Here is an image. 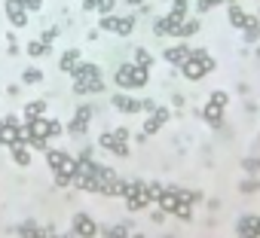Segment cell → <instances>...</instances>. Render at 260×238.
Instances as JSON below:
<instances>
[{
  "label": "cell",
  "mask_w": 260,
  "mask_h": 238,
  "mask_svg": "<svg viewBox=\"0 0 260 238\" xmlns=\"http://www.w3.org/2000/svg\"><path fill=\"white\" fill-rule=\"evenodd\" d=\"M159 208L165 211V214H171L178 208V187H171V190H162V195H159Z\"/></svg>",
  "instance_id": "cell-17"
},
{
  "label": "cell",
  "mask_w": 260,
  "mask_h": 238,
  "mask_svg": "<svg viewBox=\"0 0 260 238\" xmlns=\"http://www.w3.org/2000/svg\"><path fill=\"white\" fill-rule=\"evenodd\" d=\"M74 235L77 238H95L98 235V223L89 214H77L74 217Z\"/></svg>",
  "instance_id": "cell-8"
},
{
  "label": "cell",
  "mask_w": 260,
  "mask_h": 238,
  "mask_svg": "<svg viewBox=\"0 0 260 238\" xmlns=\"http://www.w3.org/2000/svg\"><path fill=\"white\" fill-rule=\"evenodd\" d=\"M248 22H251V15H248L245 9H242L239 3H233V6H230V25H233V28H242V31H245V25H248Z\"/></svg>",
  "instance_id": "cell-16"
},
{
  "label": "cell",
  "mask_w": 260,
  "mask_h": 238,
  "mask_svg": "<svg viewBox=\"0 0 260 238\" xmlns=\"http://www.w3.org/2000/svg\"><path fill=\"white\" fill-rule=\"evenodd\" d=\"M116 86L119 89H141V86H147V80H150V70L147 67H138V64H123L116 70Z\"/></svg>",
  "instance_id": "cell-2"
},
{
  "label": "cell",
  "mask_w": 260,
  "mask_h": 238,
  "mask_svg": "<svg viewBox=\"0 0 260 238\" xmlns=\"http://www.w3.org/2000/svg\"><path fill=\"white\" fill-rule=\"evenodd\" d=\"M113 107L119 110V113H141V110H144V101L129 98V95H116V98H113Z\"/></svg>",
  "instance_id": "cell-13"
},
{
  "label": "cell",
  "mask_w": 260,
  "mask_h": 238,
  "mask_svg": "<svg viewBox=\"0 0 260 238\" xmlns=\"http://www.w3.org/2000/svg\"><path fill=\"white\" fill-rule=\"evenodd\" d=\"M214 3H227V6H233L236 0H211V6H214Z\"/></svg>",
  "instance_id": "cell-44"
},
{
  "label": "cell",
  "mask_w": 260,
  "mask_h": 238,
  "mask_svg": "<svg viewBox=\"0 0 260 238\" xmlns=\"http://www.w3.org/2000/svg\"><path fill=\"white\" fill-rule=\"evenodd\" d=\"M95 6H98V0H83V9H86V12H92Z\"/></svg>",
  "instance_id": "cell-42"
},
{
  "label": "cell",
  "mask_w": 260,
  "mask_h": 238,
  "mask_svg": "<svg viewBox=\"0 0 260 238\" xmlns=\"http://www.w3.org/2000/svg\"><path fill=\"white\" fill-rule=\"evenodd\" d=\"M104 238H129V220H123V223H116V226H107V229H101Z\"/></svg>",
  "instance_id": "cell-21"
},
{
  "label": "cell",
  "mask_w": 260,
  "mask_h": 238,
  "mask_svg": "<svg viewBox=\"0 0 260 238\" xmlns=\"http://www.w3.org/2000/svg\"><path fill=\"white\" fill-rule=\"evenodd\" d=\"M150 220H153V223H165V211H162V208H159V211H153Z\"/></svg>",
  "instance_id": "cell-40"
},
{
  "label": "cell",
  "mask_w": 260,
  "mask_h": 238,
  "mask_svg": "<svg viewBox=\"0 0 260 238\" xmlns=\"http://www.w3.org/2000/svg\"><path fill=\"white\" fill-rule=\"evenodd\" d=\"M46 165H49V171H55V174H71L74 177V171H77V159L61 153V150H46Z\"/></svg>",
  "instance_id": "cell-3"
},
{
  "label": "cell",
  "mask_w": 260,
  "mask_h": 238,
  "mask_svg": "<svg viewBox=\"0 0 260 238\" xmlns=\"http://www.w3.org/2000/svg\"><path fill=\"white\" fill-rule=\"evenodd\" d=\"M171 15L187 18V0H175V3H171Z\"/></svg>",
  "instance_id": "cell-32"
},
{
  "label": "cell",
  "mask_w": 260,
  "mask_h": 238,
  "mask_svg": "<svg viewBox=\"0 0 260 238\" xmlns=\"http://www.w3.org/2000/svg\"><path fill=\"white\" fill-rule=\"evenodd\" d=\"M89 119H92V107H89V104H83V107H77V113H74L71 125H67V132H71L74 138L86 135V128H89Z\"/></svg>",
  "instance_id": "cell-6"
},
{
  "label": "cell",
  "mask_w": 260,
  "mask_h": 238,
  "mask_svg": "<svg viewBox=\"0 0 260 238\" xmlns=\"http://www.w3.org/2000/svg\"><path fill=\"white\" fill-rule=\"evenodd\" d=\"M242 238H260V232H248V235H242Z\"/></svg>",
  "instance_id": "cell-45"
},
{
  "label": "cell",
  "mask_w": 260,
  "mask_h": 238,
  "mask_svg": "<svg viewBox=\"0 0 260 238\" xmlns=\"http://www.w3.org/2000/svg\"><path fill=\"white\" fill-rule=\"evenodd\" d=\"M129 238H147V235H141V232H138V235H129Z\"/></svg>",
  "instance_id": "cell-47"
},
{
  "label": "cell",
  "mask_w": 260,
  "mask_h": 238,
  "mask_svg": "<svg viewBox=\"0 0 260 238\" xmlns=\"http://www.w3.org/2000/svg\"><path fill=\"white\" fill-rule=\"evenodd\" d=\"M202 198V192H193V190H178V201H187V205H196Z\"/></svg>",
  "instance_id": "cell-30"
},
{
  "label": "cell",
  "mask_w": 260,
  "mask_h": 238,
  "mask_svg": "<svg viewBox=\"0 0 260 238\" xmlns=\"http://www.w3.org/2000/svg\"><path fill=\"white\" fill-rule=\"evenodd\" d=\"M46 113V101L40 98V101H31V104H25V119H40Z\"/></svg>",
  "instance_id": "cell-24"
},
{
  "label": "cell",
  "mask_w": 260,
  "mask_h": 238,
  "mask_svg": "<svg viewBox=\"0 0 260 238\" xmlns=\"http://www.w3.org/2000/svg\"><path fill=\"white\" fill-rule=\"evenodd\" d=\"M77 64H80V49H67V52L61 55V70H64V73H71Z\"/></svg>",
  "instance_id": "cell-22"
},
{
  "label": "cell",
  "mask_w": 260,
  "mask_h": 238,
  "mask_svg": "<svg viewBox=\"0 0 260 238\" xmlns=\"http://www.w3.org/2000/svg\"><path fill=\"white\" fill-rule=\"evenodd\" d=\"M126 3H132V6H141V0H126Z\"/></svg>",
  "instance_id": "cell-46"
},
{
  "label": "cell",
  "mask_w": 260,
  "mask_h": 238,
  "mask_svg": "<svg viewBox=\"0 0 260 238\" xmlns=\"http://www.w3.org/2000/svg\"><path fill=\"white\" fill-rule=\"evenodd\" d=\"M55 135H61V125L55 119H49V138H55Z\"/></svg>",
  "instance_id": "cell-38"
},
{
  "label": "cell",
  "mask_w": 260,
  "mask_h": 238,
  "mask_svg": "<svg viewBox=\"0 0 260 238\" xmlns=\"http://www.w3.org/2000/svg\"><path fill=\"white\" fill-rule=\"evenodd\" d=\"M67 238H77V235H67Z\"/></svg>",
  "instance_id": "cell-48"
},
{
  "label": "cell",
  "mask_w": 260,
  "mask_h": 238,
  "mask_svg": "<svg viewBox=\"0 0 260 238\" xmlns=\"http://www.w3.org/2000/svg\"><path fill=\"white\" fill-rule=\"evenodd\" d=\"M248 232H260V217L248 214V217L239 220V235H248Z\"/></svg>",
  "instance_id": "cell-20"
},
{
  "label": "cell",
  "mask_w": 260,
  "mask_h": 238,
  "mask_svg": "<svg viewBox=\"0 0 260 238\" xmlns=\"http://www.w3.org/2000/svg\"><path fill=\"white\" fill-rule=\"evenodd\" d=\"M3 9H6V18H9L12 28H25L28 25V9H25L22 0H6Z\"/></svg>",
  "instance_id": "cell-7"
},
{
  "label": "cell",
  "mask_w": 260,
  "mask_h": 238,
  "mask_svg": "<svg viewBox=\"0 0 260 238\" xmlns=\"http://www.w3.org/2000/svg\"><path fill=\"white\" fill-rule=\"evenodd\" d=\"M205 9H211V0H199V12H205Z\"/></svg>",
  "instance_id": "cell-43"
},
{
  "label": "cell",
  "mask_w": 260,
  "mask_h": 238,
  "mask_svg": "<svg viewBox=\"0 0 260 238\" xmlns=\"http://www.w3.org/2000/svg\"><path fill=\"white\" fill-rule=\"evenodd\" d=\"M135 64H138V67H147V70H150V64H153L150 52H147V49H135Z\"/></svg>",
  "instance_id": "cell-29"
},
{
  "label": "cell",
  "mask_w": 260,
  "mask_h": 238,
  "mask_svg": "<svg viewBox=\"0 0 260 238\" xmlns=\"http://www.w3.org/2000/svg\"><path fill=\"white\" fill-rule=\"evenodd\" d=\"M55 183H58V187H71L74 177H71V174H55Z\"/></svg>",
  "instance_id": "cell-36"
},
{
  "label": "cell",
  "mask_w": 260,
  "mask_h": 238,
  "mask_svg": "<svg viewBox=\"0 0 260 238\" xmlns=\"http://www.w3.org/2000/svg\"><path fill=\"white\" fill-rule=\"evenodd\" d=\"M12 162L19 165V168H28V165H31V153L25 150V143H15L12 146Z\"/></svg>",
  "instance_id": "cell-23"
},
{
  "label": "cell",
  "mask_w": 260,
  "mask_h": 238,
  "mask_svg": "<svg viewBox=\"0 0 260 238\" xmlns=\"http://www.w3.org/2000/svg\"><path fill=\"white\" fill-rule=\"evenodd\" d=\"M168 116H171V113H168L165 107H156V110H153V116L144 122V135H156V132H159V128L168 122Z\"/></svg>",
  "instance_id": "cell-11"
},
{
  "label": "cell",
  "mask_w": 260,
  "mask_h": 238,
  "mask_svg": "<svg viewBox=\"0 0 260 238\" xmlns=\"http://www.w3.org/2000/svg\"><path fill=\"white\" fill-rule=\"evenodd\" d=\"M190 55H193V49H190L187 43H178V46H171V49H165L162 52V58L168 61V64H184Z\"/></svg>",
  "instance_id": "cell-12"
},
{
  "label": "cell",
  "mask_w": 260,
  "mask_h": 238,
  "mask_svg": "<svg viewBox=\"0 0 260 238\" xmlns=\"http://www.w3.org/2000/svg\"><path fill=\"white\" fill-rule=\"evenodd\" d=\"M113 6H116V0H98V6H95V9H98L101 15H110Z\"/></svg>",
  "instance_id": "cell-33"
},
{
  "label": "cell",
  "mask_w": 260,
  "mask_h": 238,
  "mask_svg": "<svg viewBox=\"0 0 260 238\" xmlns=\"http://www.w3.org/2000/svg\"><path fill=\"white\" fill-rule=\"evenodd\" d=\"M22 143V135H19V122H15V116H6L3 122H0V146H12Z\"/></svg>",
  "instance_id": "cell-5"
},
{
  "label": "cell",
  "mask_w": 260,
  "mask_h": 238,
  "mask_svg": "<svg viewBox=\"0 0 260 238\" xmlns=\"http://www.w3.org/2000/svg\"><path fill=\"white\" fill-rule=\"evenodd\" d=\"M104 89V80L95 77V80H86V83H74V92L77 95H89V92H101Z\"/></svg>",
  "instance_id": "cell-18"
},
{
  "label": "cell",
  "mask_w": 260,
  "mask_h": 238,
  "mask_svg": "<svg viewBox=\"0 0 260 238\" xmlns=\"http://www.w3.org/2000/svg\"><path fill=\"white\" fill-rule=\"evenodd\" d=\"M71 77H74V83H86V80H95V77H101L98 73V64H77L74 70H71Z\"/></svg>",
  "instance_id": "cell-14"
},
{
  "label": "cell",
  "mask_w": 260,
  "mask_h": 238,
  "mask_svg": "<svg viewBox=\"0 0 260 238\" xmlns=\"http://www.w3.org/2000/svg\"><path fill=\"white\" fill-rule=\"evenodd\" d=\"M37 229H40V226L34 223V220H25V226H22L19 232H22V238H37Z\"/></svg>",
  "instance_id": "cell-31"
},
{
  "label": "cell",
  "mask_w": 260,
  "mask_h": 238,
  "mask_svg": "<svg viewBox=\"0 0 260 238\" xmlns=\"http://www.w3.org/2000/svg\"><path fill=\"white\" fill-rule=\"evenodd\" d=\"M28 55H31V58H40V55H46L49 52V46L43 43V40H34V43H28V49H25Z\"/></svg>",
  "instance_id": "cell-26"
},
{
  "label": "cell",
  "mask_w": 260,
  "mask_h": 238,
  "mask_svg": "<svg viewBox=\"0 0 260 238\" xmlns=\"http://www.w3.org/2000/svg\"><path fill=\"white\" fill-rule=\"evenodd\" d=\"M55 34H58V31H43V37H40V40H43V43H46V46H49V43H52V40H55Z\"/></svg>",
  "instance_id": "cell-39"
},
{
  "label": "cell",
  "mask_w": 260,
  "mask_h": 238,
  "mask_svg": "<svg viewBox=\"0 0 260 238\" xmlns=\"http://www.w3.org/2000/svg\"><path fill=\"white\" fill-rule=\"evenodd\" d=\"M193 34H199V18H184V22L178 25V31H175V37H193Z\"/></svg>",
  "instance_id": "cell-19"
},
{
  "label": "cell",
  "mask_w": 260,
  "mask_h": 238,
  "mask_svg": "<svg viewBox=\"0 0 260 238\" xmlns=\"http://www.w3.org/2000/svg\"><path fill=\"white\" fill-rule=\"evenodd\" d=\"M25 132H28V141H46L49 138V119L46 116L25 119Z\"/></svg>",
  "instance_id": "cell-9"
},
{
  "label": "cell",
  "mask_w": 260,
  "mask_h": 238,
  "mask_svg": "<svg viewBox=\"0 0 260 238\" xmlns=\"http://www.w3.org/2000/svg\"><path fill=\"white\" fill-rule=\"evenodd\" d=\"M22 80H25L28 86H37V83L43 80V70H40V67H28V70L22 73Z\"/></svg>",
  "instance_id": "cell-27"
},
{
  "label": "cell",
  "mask_w": 260,
  "mask_h": 238,
  "mask_svg": "<svg viewBox=\"0 0 260 238\" xmlns=\"http://www.w3.org/2000/svg\"><path fill=\"white\" fill-rule=\"evenodd\" d=\"M162 190H165V187H159V183H144V195H147V201H159Z\"/></svg>",
  "instance_id": "cell-28"
},
{
  "label": "cell",
  "mask_w": 260,
  "mask_h": 238,
  "mask_svg": "<svg viewBox=\"0 0 260 238\" xmlns=\"http://www.w3.org/2000/svg\"><path fill=\"white\" fill-rule=\"evenodd\" d=\"M257 55H260V49H257Z\"/></svg>",
  "instance_id": "cell-49"
},
{
  "label": "cell",
  "mask_w": 260,
  "mask_h": 238,
  "mask_svg": "<svg viewBox=\"0 0 260 238\" xmlns=\"http://www.w3.org/2000/svg\"><path fill=\"white\" fill-rule=\"evenodd\" d=\"M22 3H25V9H28V12H37V9L43 6V0H22Z\"/></svg>",
  "instance_id": "cell-35"
},
{
  "label": "cell",
  "mask_w": 260,
  "mask_h": 238,
  "mask_svg": "<svg viewBox=\"0 0 260 238\" xmlns=\"http://www.w3.org/2000/svg\"><path fill=\"white\" fill-rule=\"evenodd\" d=\"M98 143H101L107 153H113V156H129V146H126V141H119L113 132H104V135L98 138Z\"/></svg>",
  "instance_id": "cell-10"
},
{
  "label": "cell",
  "mask_w": 260,
  "mask_h": 238,
  "mask_svg": "<svg viewBox=\"0 0 260 238\" xmlns=\"http://www.w3.org/2000/svg\"><path fill=\"white\" fill-rule=\"evenodd\" d=\"M113 135H116L119 141H126V143H129V128H126V125H119V128H113Z\"/></svg>",
  "instance_id": "cell-37"
},
{
  "label": "cell",
  "mask_w": 260,
  "mask_h": 238,
  "mask_svg": "<svg viewBox=\"0 0 260 238\" xmlns=\"http://www.w3.org/2000/svg\"><path fill=\"white\" fill-rule=\"evenodd\" d=\"M101 31H113L119 37H129L135 31V18H116V15H101Z\"/></svg>",
  "instance_id": "cell-4"
},
{
  "label": "cell",
  "mask_w": 260,
  "mask_h": 238,
  "mask_svg": "<svg viewBox=\"0 0 260 238\" xmlns=\"http://www.w3.org/2000/svg\"><path fill=\"white\" fill-rule=\"evenodd\" d=\"M245 168H248V171H260V159H248Z\"/></svg>",
  "instance_id": "cell-41"
},
{
  "label": "cell",
  "mask_w": 260,
  "mask_h": 238,
  "mask_svg": "<svg viewBox=\"0 0 260 238\" xmlns=\"http://www.w3.org/2000/svg\"><path fill=\"white\" fill-rule=\"evenodd\" d=\"M181 70H184V77L187 80H202V77H208V73L214 70V58L211 55H208L205 49H193V55H190V58L181 64Z\"/></svg>",
  "instance_id": "cell-1"
},
{
  "label": "cell",
  "mask_w": 260,
  "mask_h": 238,
  "mask_svg": "<svg viewBox=\"0 0 260 238\" xmlns=\"http://www.w3.org/2000/svg\"><path fill=\"white\" fill-rule=\"evenodd\" d=\"M211 101H214V104H220V107H227L230 95H227V92H220V89H217V92H211Z\"/></svg>",
  "instance_id": "cell-34"
},
{
  "label": "cell",
  "mask_w": 260,
  "mask_h": 238,
  "mask_svg": "<svg viewBox=\"0 0 260 238\" xmlns=\"http://www.w3.org/2000/svg\"><path fill=\"white\" fill-rule=\"evenodd\" d=\"M202 116H205V122H208V125H214V128H217V125L223 122V107H220V104H214V101H208V104L202 107Z\"/></svg>",
  "instance_id": "cell-15"
},
{
  "label": "cell",
  "mask_w": 260,
  "mask_h": 238,
  "mask_svg": "<svg viewBox=\"0 0 260 238\" xmlns=\"http://www.w3.org/2000/svg\"><path fill=\"white\" fill-rule=\"evenodd\" d=\"M175 217H181L184 223H190V220H193V205H187V201H178V208L171 211Z\"/></svg>",
  "instance_id": "cell-25"
}]
</instances>
